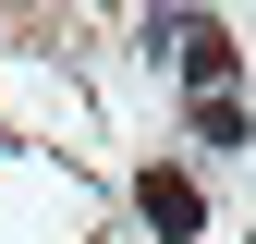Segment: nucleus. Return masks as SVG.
I'll return each instance as SVG.
<instances>
[{
	"instance_id": "nucleus-1",
	"label": "nucleus",
	"mask_w": 256,
	"mask_h": 244,
	"mask_svg": "<svg viewBox=\"0 0 256 244\" xmlns=\"http://www.w3.org/2000/svg\"><path fill=\"white\" fill-rule=\"evenodd\" d=\"M134 208H146V232H158V244H196V232H208V196H196L183 171H146V183H134Z\"/></svg>"
}]
</instances>
